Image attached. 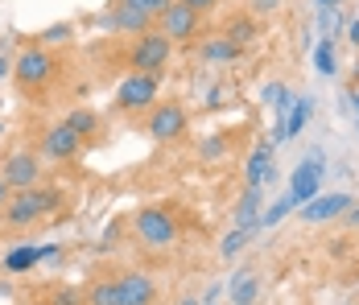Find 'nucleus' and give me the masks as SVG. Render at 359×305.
<instances>
[{
  "mask_svg": "<svg viewBox=\"0 0 359 305\" xmlns=\"http://www.w3.org/2000/svg\"><path fill=\"white\" fill-rule=\"evenodd\" d=\"M58 203H62L58 190H37V186L34 190H21V194H13L8 206H4V223H8V227H29L37 219H46Z\"/></svg>",
  "mask_w": 359,
  "mask_h": 305,
  "instance_id": "1",
  "label": "nucleus"
},
{
  "mask_svg": "<svg viewBox=\"0 0 359 305\" xmlns=\"http://www.w3.org/2000/svg\"><path fill=\"white\" fill-rule=\"evenodd\" d=\"M133 227H137V239H141L144 248H174V239H178V223H174V215L165 210V206H141L137 210V219H133Z\"/></svg>",
  "mask_w": 359,
  "mask_h": 305,
  "instance_id": "2",
  "label": "nucleus"
},
{
  "mask_svg": "<svg viewBox=\"0 0 359 305\" xmlns=\"http://www.w3.org/2000/svg\"><path fill=\"white\" fill-rule=\"evenodd\" d=\"M58 74V62H54V54L50 50H25L17 62H13V79L21 83V87H29V91H41L50 79Z\"/></svg>",
  "mask_w": 359,
  "mask_h": 305,
  "instance_id": "3",
  "label": "nucleus"
},
{
  "mask_svg": "<svg viewBox=\"0 0 359 305\" xmlns=\"http://www.w3.org/2000/svg\"><path fill=\"white\" fill-rule=\"evenodd\" d=\"M170 58H174V41L161 34V29L141 34V37H137V46H133V67L144 70V74L165 70V67H170Z\"/></svg>",
  "mask_w": 359,
  "mask_h": 305,
  "instance_id": "4",
  "label": "nucleus"
},
{
  "mask_svg": "<svg viewBox=\"0 0 359 305\" xmlns=\"http://www.w3.org/2000/svg\"><path fill=\"white\" fill-rule=\"evenodd\" d=\"M157 87H161V79H157V74H144V70H137V74H128V79L116 87V107H120V111L153 107V100H157Z\"/></svg>",
  "mask_w": 359,
  "mask_h": 305,
  "instance_id": "5",
  "label": "nucleus"
},
{
  "mask_svg": "<svg viewBox=\"0 0 359 305\" xmlns=\"http://www.w3.org/2000/svg\"><path fill=\"white\" fill-rule=\"evenodd\" d=\"M0 177L13 186V194H21V190H34L37 177H41V153H29V149H21V153L4 157V165H0Z\"/></svg>",
  "mask_w": 359,
  "mask_h": 305,
  "instance_id": "6",
  "label": "nucleus"
},
{
  "mask_svg": "<svg viewBox=\"0 0 359 305\" xmlns=\"http://www.w3.org/2000/svg\"><path fill=\"white\" fill-rule=\"evenodd\" d=\"M149 136L153 140H182L186 136V107L182 103H161L149 116Z\"/></svg>",
  "mask_w": 359,
  "mask_h": 305,
  "instance_id": "7",
  "label": "nucleus"
},
{
  "mask_svg": "<svg viewBox=\"0 0 359 305\" xmlns=\"http://www.w3.org/2000/svg\"><path fill=\"white\" fill-rule=\"evenodd\" d=\"M318 186H323V157L314 153V157H306L297 173L289 177V194H293V203H310V198H318Z\"/></svg>",
  "mask_w": 359,
  "mask_h": 305,
  "instance_id": "8",
  "label": "nucleus"
},
{
  "mask_svg": "<svg viewBox=\"0 0 359 305\" xmlns=\"http://www.w3.org/2000/svg\"><path fill=\"white\" fill-rule=\"evenodd\" d=\"M355 206L351 194H318V198H310V203L297 206V215L306 219V223H326V219H339V215H347Z\"/></svg>",
  "mask_w": 359,
  "mask_h": 305,
  "instance_id": "9",
  "label": "nucleus"
},
{
  "mask_svg": "<svg viewBox=\"0 0 359 305\" xmlns=\"http://www.w3.org/2000/svg\"><path fill=\"white\" fill-rule=\"evenodd\" d=\"M79 149H83V136L74 133L67 120L54 124L50 133L41 136V157H50V161H67V157H74Z\"/></svg>",
  "mask_w": 359,
  "mask_h": 305,
  "instance_id": "10",
  "label": "nucleus"
},
{
  "mask_svg": "<svg viewBox=\"0 0 359 305\" xmlns=\"http://www.w3.org/2000/svg\"><path fill=\"white\" fill-rule=\"evenodd\" d=\"M198 17H203V13H194V8H186V4L174 0L157 21H161V34L170 37V41H186V37L198 34Z\"/></svg>",
  "mask_w": 359,
  "mask_h": 305,
  "instance_id": "11",
  "label": "nucleus"
},
{
  "mask_svg": "<svg viewBox=\"0 0 359 305\" xmlns=\"http://www.w3.org/2000/svg\"><path fill=\"white\" fill-rule=\"evenodd\" d=\"M273 144L264 140V144H256L248 157V165H244V182H248V190H260V186H269L273 182Z\"/></svg>",
  "mask_w": 359,
  "mask_h": 305,
  "instance_id": "12",
  "label": "nucleus"
},
{
  "mask_svg": "<svg viewBox=\"0 0 359 305\" xmlns=\"http://www.w3.org/2000/svg\"><path fill=\"white\" fill-rule=\"evenodd\" d=\"M120 301L124 305H153L157 301V285L144 272H124L120 276Z\"/></svg>",
  "mask_w": 359,
  "mask_h": 305,
  "instance_id": "13",
  "label": "nucleus"
},
{
  "mask_svg": "<svg viewBox=\"0 0 359 305\" xmlns=\"http://www.w3.org/2000/svg\"><path fill=\"white\" fill-rule=\"evenodd\" d=\"M58 248H13L8 256H4V272H25L34 269V264H41L46 256H54Z\"/></svg>",
  "mask_w": 359,
  "mask_h": 305,
  "instance_id": "14",
  "label": "nucleus"
},
{
  "mask_svg": "<svg viewBox=\"0 0 359 305\" xmlns=\"http://www.w3.org/2000/svg\"><path fill=\"white\" fill-rule=\"evenodd\" d=\"M198 54H203L207 62H236L244 50H240L236 41H227V34H219V37H207V41L198 46Z\"/></svg>",
  "mask_w": 359,
  "mask_h": 305,
  "instance_id": "15",
  "label": "nucleus"
},
{
  "mask_svg": "<svg viewBox=\"0 0 359 305\" xmlns=\"http://www.w3.org/2000/svg\"><path fill=\"white\" fill-rule=\"evenodd\" d=\"M256 293H260V280L252 276V269H240L231 276V305H256Z\"/></svg>",
  "mask_w": 359,
  "mask_h": 305,
  "instance_id": "16",
  "label": "nucleus"
},
{
  "mask_svg": "<svg viewBox=\"0 0 359 305\" xmlns=\"http://www.w3.org/2000/svg\"><path fill=\"white\" fill-rule=\"evenodd\" d=\"M236 227H260V190H244V198L236 203Z\"/></svg>",
  "mask_w": 359,
  "mask_h": 305,
  "instance_id": "17",
  "label": "nucleus"
},
{
  "mask_svg": "<svg viewBox=\"0 0 359 305\" xmlns=\"http://www.w3.org/2000/svg\"><path fill=\"white\" fill-rule=\"evenodd\" d=\"M256 231H260V227H231V231H227V239L219 243V256H223V260L240 256V252L252 243V236H256Z\"/></svg>",
  "mask_w": 359,
  "mask_h": 305,
  "instance_id": "18",
  "label": "nucleus"
},
{
  "mask_svg": "<svg viewBox=\"0 0 359 305\" xmlns=\"http://www.w3.org/2000/svg\"><path fill=\"white\" fill-rule=\"evenodd\" d=\"M87 305H124L120 301V280H95L87 289Z\"/></svg>",
  "mask_w": 359,
  "mask_h": 305,
  "instance_id": "19",
  "label": "nucleus"
},
{
  "mask_svg": "<svg viewBox=\"0 0 359 305\" xmlns=\"http://www.w3.org/2000/svg\"><path fill=\"white\" fill-rule=\"evenodd\" d=\"M310 107H314V100H310V95H302V100L289 107V116H285V136H297L306 124H310Z\"/></svg>",
  "mask_w": 359,
  "mask_h": 305,
  "instance_id": "20",
  "label": "nucleus"
},
{
  "mask_svg": "<svg viewBox=\"0 0 359 305\" xmlns=\"http://www.w3.org/2000/svg\"><path fill=\"white\" fill-rule=\"evenodd\" d=\"M67 124H71L74 133L83 136V140H87V136H91L95 128H100V116H95L91 107H74L71 116H67Z\"/></svg>",
  "mask_w": 359,
  "mask_h": 305,
  "instance_id": "21",
  "label": "nucleus"
},
{
  "mask_svg": "<svg viewBox=\"0 0 359 305\" xmlns=\"http://www.w3.org/2000/svg\"><path fill=\"white\" fill-rule=\"evenodd\" d=\"M293 206H297V203H293V194H285V198H277V203L269 206V210H260V231H264V227H277V223L285 219Z\"/></svg>",
  "mask_w": 359,
  "mask_h": 305,
  "instance_id": "22",
  "label": "nucleus"
},
{
  "mask_svg": "<svg viewBox=\"0 0 359 305\" xmlns=\"http://www.w3.org/2000/svg\"><path fill=\"white\" fill-rule=\"evenodd\" d=\"M314 67H318V74H326V79H330V74L339 70V62H334V46H330V37H323V41H318V50H314Z\"/></svg>",
  "mask_w": 359,
  "mask_h": 305,
  "instance_id": "23",
  "label": "nucleus"
},
{
  "mask_svg": "<svg viewBox=\"0 0 359 305\" xmlns=\"http://www.w3.org/2000/svg\"><path fill=\"white\" fill-rule=\"evenodd\" d=\"M116 4H124V8H137V13H144V17H153V21H157V17H161V13H165L174 0H116Z\"/></svg>",
  "mask_w": 359,
  "mask_h": 305,
  "instance_id": "24",
  "label": "nucleus"
},
{
  "mask_svg": "<svg viewBox=\"0 0 359 305\" xmlns=\"http://www.w3.org/2000/svg\"><path fill=\"white\" fill-rule=\"evenodd\" d=\"M252 37H256V21H248V17L231 21V29H227V41H236V46L244 50V41H252Z\"/></svg>",
  "mask_w": 359,
  "mask_h": 305,
  "instance_id": "25",
  "label": "nucleus"
},
{
  "mask_svg": "<svg viewBox=\"0 0 359 305\" xmlns=\"http://www.w3.org/2000/svg\"><path fill=\"white\" fill-rule=\"evenodd\" d=\"M223 153H227V140H223V136H207V140L198 144V157H203V161H215Z\"/></svg>",
  "mask_w": 359,
  "mask_h": 305,
  "instance_id": "26",
  "label": "nucleus"
},
{
  "mask_svg": "<svg viewBox=\"0 0 359 305\" xmlns=\"http://www.w3.org/2000/svg\"><path fill=\"white\" fill-rule=\"evenodd\" d=\"M50 305H87V297L74 293V289H54L50 293Z\"/></svg>",
  "mask_w": 359,
  "mask_h": 305,
  "instance_id": "27",
  "label": "nucleus"
},
{
  "mask_svg": "<svg viewBox=\"0 0 359 305\" xmlns=\"http://www.w3.org/2000/svg\"><path fill=\"white\" fill-rule=\"evenodd\" d=\"M41 41H46V46H58V41H71V25H67V21H58V25H50V29L41 34Z\"/></svg>",
  "mask_w": 359,
  "mask_h": 305,
  "instance_id": "28",
  "label": "nucleus"
},
{
  "mask_svg": "<svg viewBox=\"0 0 359 305\" xmlns=\"http://www.w3.org/2000/svg\"><path fill=\"white\" fill-rule=\"evenodd\" d=\"M178 4H186V8H194V13H207V8H215L219 0H178Z\"/></svg>",
  "mask_w": 359,
  "mask_h": 305,
  "instance_id": "29",
  "label": "nucleus"
},
{
  "mask_svg": "<svg viewBox=\"0 0 359 305\" xmlns=\"http://www.w3.org/2000/svg\"><path fill=\"white\" fill-rule=\"evenodd\" d=\"M252 8H256V13H277L281 0H252Z\"/></svg>",
  "mask_w": 359,
  "mask_h": 305,
  "instance_id": "30",
  "label": "nucleus"
},
{
  "mask_svg": "<svg viewBox=\"0 0 359 305\" xmlns=\"http://www.w3.org/2000/svg\"><path fill=\"white\" fill-rule=\"evenodd\" d=\"M8 198H13V186H8V182H4V177H0V210H4V206H8Z\"/></svg>",
  "mask_w": 359,
  "mask_h": 305,
  "instance_id": "31",
  "label": "nucleus"
},
{
  "mask_svg": "<svg viewBox=\"0 0 359 305\" xmlns=\"http://www.w3.org/2000/svg\"><path fill=\"white\" fill-rule=\"evenodd\" d=\"M347 223H351V227H359V206H351V210H347Z\"/></svg>",
  "mask_w": 359,
  "mask_h": 305,
  "instance_id": "32",
  "label": "nucleus"
},
{
  "mask_svg": "<svg viewBox=\"0 0 359 305\" xmlns=\"http://www.w3.org/2000/svg\"><path fill=\"white\" fill-rule=\"evenodd\" d=\"M347 37H351V41H359V21H351V25H347Z\"/></svg>",
  "mask_w": 359,
  "mask_h": 305,
  "instance_id": "33",
  "label": "nucleus"
},
{
  "mask_svg": "<svg viewBox=\"0 0 359 305\" xmlns=\"http://www.w3.org/2000/svg\"><path fill=\"white\" fill-rule=\"evenodd\" d=\"M8 74H13V67H8V62L0 58V79H8Z\"/></svg>",
  "mask_w": 359,
  "mask_h": 305,
  "instance_id": "34",
  "label": "nucleus"
},
{
  "mask_svg": "<svg viewBox=\"0 0 359 305\" xmlns=\"http://www.w3.org/2000/svg\"><path fill=\"white\" fill-rule=\"evenodd\" d=\"M318 4H323V8H334V4H339V0H318Z\"/></svg>",
  "mask_w": 359,
  "mask_h": 305,
  "instance_id": "35",
  "label": "nucleus"
},
{
  "mask_svg": "<svg viewBox=\"0 0 359 305\" xmlns=\"http://www.w3.org/2000/svg\"><path fill=\"white\" fill-rule=\"evenodd\" d=\"M178 305H198V301H194V297H182V301Z\"/></svg>",
  "mask_w": 359,
  "mask_h": 305,
  "instance_id": "36",
  "label": "nucleus"
},
{
  "mask_svg": "<svg viewBox=\"0 0 359 305\" xmlns=\"http://www.w3.org/2000/svg\"><path fill=\"white\" fill-rule=\"evenodd\" d=\"M351 103H355V107H359V91H351Z\"/></svg>",
  "mask_w": 359,
  "mask_h": 305,
  "instance_id": "37",
  "label": "nucleus"
}]
</instances>
